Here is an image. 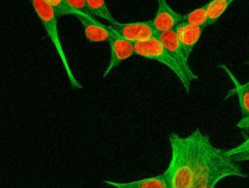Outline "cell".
<instances>
[{
    "instance_id": "cell-14",
    "label": "cell",
    "mask_w": 249,
    "mask_h": 188,
    "mask_svg": "<svg viewBox=\"0 0 249 188\" xmlns=\"http://www.w3.org/2000/svg\"><path fill=\"white\" fill-rule=\"evenodd\" d=\"M234 0H210L207 2L208 25L215 23Z\"/></svg>"
},
{
    "instance_id": "cell-18",
    "label": "cell",
    "mask_w": 249,
    "mask_h": 188,
    "mask_svg": "<svg viewBox=\"0 0 249 188\" xmlns=\"http://www.w3.org/2000/svg\"><path fill=\"white\" fill-rule=\"evenodd\" d=\"M66 2L75 11L89 13L87 9V0H66Z\"/></svg>"
},
{
    "instance_id": "cell-13",
    "label": "cell",
    "mask_w": 249,
    "mask_h": 188,
    "mask_svg": "<svg viewBox=\"0 0 249 188\" xmlns=\"http://www.w3.org/2000/svg\"><path fill=\"white\" fill-rule=\"evenodd\" d=\"M180 24L184 25H195V26H208V16H207V3L194 9L193 11L183 15V19Z\"/></svg>"
},
{
    "instance_id": "cell-9",
    "label": "cell",
    "mask_w": 249,
    "mask_h": 188,
    "mask_svg": "<svg viewBox=\"0 0 249 188\" xmlns=\"http://www.w3.org/2000/svg\"><path fill=\"white\" fill-rule=\"evenodd\" d=\"M73 16L80 20L84 28L85 36L89 42L99 43L108 41L111 34V30L108 25L102 24L89 13H82L78 11Z\"/></svg>"
},
{
    "instance_id": "cell-16",
    "label": "cell",
    "mask_w": 249,
    "mask_h": 188,
    "mask_svg": "<svg viewBox=\"0 0 249 188\" xmlns=\"http://www.w3.org/2000/svg\"><path fill=\"white\" fill-rule=\"evenodd\" d=\"M228 155H230L237 163L249 161V137H247L239 145L227 150Z\"/></svg>"
},
{
    "instance_id": "cell-4",
    "label": "cell",
    "mask_w": 249,
    "mask_h": 188,
    "mask_svg": "<svg viewBox=\"0 0 249 188\" xmlns=\"http://www.w3.org/2000/svg\"><path fill=\"white\" fill-rule=\"evenodd\" d=\"M134 44V55H137L139 56H142L144 58L154 59L156 61H159L160 63L165 65L168 67L180 80L182 83L184 89L187 93L190 92V90L187 87L186 80L180 71V69L177 67L175 61L169 55V53L166 51L160 40L158 38V36L153 37L146 41H141Z\"/></svg>"
},
{
    "instance_id": "cell-5",
    "label": "cell",
    "mask_w": 249,
    "mask_h": 188,
    "mask_svg": "<svg viewBox=\"0 0 249 188\" xmlns=\"http://www.w3.org/2000/svg\"><path fill=\"white\" fill-rule=\"evenodd\" d=\"M158 38L160 40V42L162 43L166 51L169 53V55L175 61L177 67L182 72L186 80L187 87L190 90L193 81L198 80V76L196 75L194 71L191 69L188 62V58L185 56L183 50L180 46V43L177 39L175 30H169V31L159 33Z\"/></svg>"
},
{
    "instance_id": "cell-20",
    "label": "cell",
    "mask_w": 249,
    "mask_h": 188,
    "mask_svg": "<svg viewBox=\"0 0 249 188\" xmlns=\"http://www.w3.org/2000/svg\"><path fill=\"white\" fill-rule=\"evenodd\" d=\"M244 85H245V87H247V88H248V89H249V82H248V83H247V84H244Z\"/></svg>"
},
{
    "instance_id": "cell-10",
    "label": "cell",
    "mask_w": 249,
    "mask_h": 188,
    "mask_svg": "<svg viewBox=\"0 0 249 188\" xmlns=\"http://www.w3.org/2000/svg\"><path fill=\"white\" fill-rule=\"evenodd\" d=\"M204 26H195V25H184L179 24L175 28L177 39L180 43V46L183 50L185 56L189 59L191 54L196 43L198 42Z\"/></svg>"
},
{
    "instance_id": "cell-17",
    "label": "cell",
    "mask_w": 249,
    "mask_h": 188,
    "mask_svg": "<svg viewBox=\"0 0 249 188\" xmlns=\"http://www.w3.org/2000/svg\"><path fill=\"white\" fill-rule=\"evenodd\" d=\"M48 4L52 6V8L54 10L57 17L66 16V15H74L76 12L74 9H72L66 2V0H45Z\"/></svg>"
},
{
    "instance_id": "cell-19",
    "label": "cell",
    "mask_w": 249,
    "mask_h": 188,
    "mask_svg": "<svg viewBox=\"0 0 249 188\" xmlns=\"http://www.w3.org/2000/svg\"><path fill=\"white\" fill-rule=\"evenodd\" d=\"M236 127L241 130H249V115L242 117L236 124Z\"/></svg>"
},
{
    "instance_id": "cell-8",
    "label": "cell",
    "mask_w": 249,
    "mask_h": 188,
    "mask_svg": "<svg viewBox=\"0 0 249 188\" xmlns=\"http://www.w3.org/2000/svg\"><path fill=\"white\" fill-rule=\"evenodd\" d=\"M183 15L173 10L166 0H157V12L152 19L153 25L159 33L175 30L181 23Z\"/></svg>"
},
{
    "instance_id": "cell-3",
    "label": "cell",
    "mask_w": 249,
    "mask_h": 188,
    "mask_svg": "<svg viewBox=\"0 0 249 188\" xmlns=\"http://www.w3.org/2000/svg\"><path fill=\"white\" fill-rule=\"evenodd\" d=\"M30 3L40 19L42 25L44 26L47 35L49 36L50 40L52 41L57 56L62 63V66L65 70V73L68 77L70 85L74 89H81L82 85L78 82L76 77L74 76L69 61L66 57L64 49L60 42V38L58 35V28H57V16L54 10L52 8L50 4H48L45 0H30Z\"/></svg>"
},
{
    "instance_id": "cell-7",
    "label": "cell",
    "mask_w": 249,
    "mask_h": 188,
    "mask_svg": "<svg viewBox=\"0 0 249 188\" xmlns=\"http://www.w3.org/2000/svg\"><path fill=\"white\" fill-rule=\"evenodd\" d=\"M111 30V29H110ZM109 59L108 64L103 72V78L107 77L111 71L134 55V44L111 30L108 39Z\"/></svg>"
},
{
    "instance_id": "cell-12",
    "label": "cell",
    "mask_w": 249,
    "mask_h": 188,
    "mask_svg": "<svg viewBox=\"0 0 249 188\" xmlns=\"http://www.w3.org/2000/svg\"><path fill=\"white\" fill-rule=\"evenodd\" d=\"M220 67L226 72V74L229 76V78L233 84V89L231 91V93L229 92L228 96L231 94H235L238 98L241 116L244 117L249 115V89L245 87V85H242L234 76V74L226 65L221 64Z\"/></svg>"
},
{
    "instance_id": "cell-2",
    "label": "cell",
    "mask_w": 249,
    "mask_h": 188,
    "mask_svg": "<svg viewBox=\"0 0 249 188\" xmlns=\"http://www.w3.org/2000/svg\"><path fill=\"white\" fill-rule=\"evenodd\" d=\"M170 159L163 174L169 188H191L194 175V147L191 135L172 132L168 136Z\"/></svg>"
},
{
    "instance_id": "cell-11",
    "label": "cell",
    "mask_w": 249,
    "mask_h": 188,
    "mask_svg": "<svg viewBox=\"0 0 249 188\" xmlns=\"http://www.w3.org/2000/svg\"><path fill=\"white\" fill-rule=\"evenodd\" d=\"M106 184L116 188H169L163 173L145 177L130 182L104 181Z\"/></svg>"
},
{
    "instance_id": "cell-6",
    "label": "cell",
    "mask_w": 249,
    "mask_h": 188,
    "mask_svg": "<svg viewBox=\"0 0 249 188\" xmlns=\"http://www.w3.org/2000/svg\"><path fill=\"white\" fill-rule=\"evenodd\" d=\"M108 27L113 32L132 43L146 41L158 36V32L153 25L152 19L124 23L116 20L111 22Z\"/></svg>"
},
{
    "instance_id": "cell-15",
    "label": "cell",
    "mask_w": 249,
    "mask_h": 188,
    "mask_svg": "<svg viewBox=\"0 0 249 188\" xmlns=\"http://www.w3.org/2000/svg\"><path fill=\"white\" fill-rule=\"evenodd\" d=\"M87 9L92 17H99L109 22H114L116 19L109 11L105 0H87Z\"/></svg>"
},
{
    "instance_id": "cell-1",
    "label": "cell",
    "mask_w": 249,
    "mask_h": 188,
    "mask_svg": "<svg viewBox=\"0 0 249 188\" xmlns=\"http://www.w3.org/2000/svg\"><path fill=\"white\" fill-rule=\"evenodd\" d=\"M194 147V175L191 188H214L225 178L246 177L225 150L215 147L208 135L196 130L191 134Z\"/></svg>"
}]
</instances>
